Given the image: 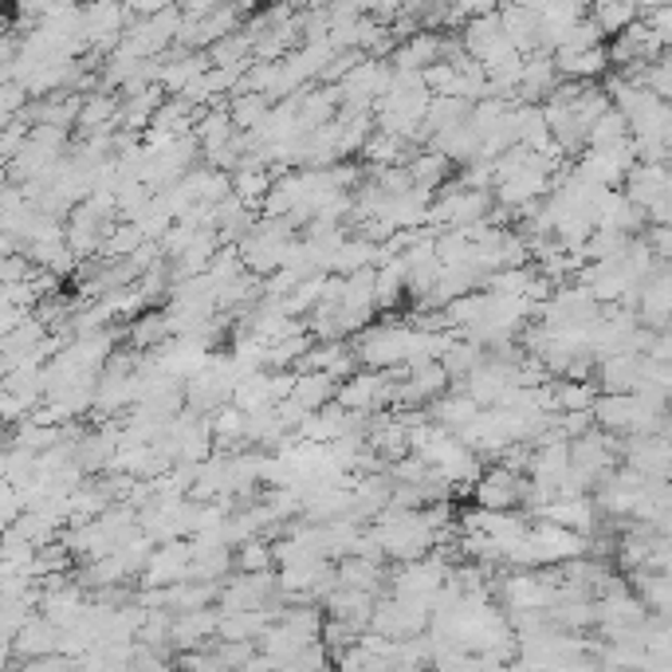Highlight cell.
Returning a JSON list of instances; mask_svg holds the SVG:
<instances>
[{
	"mask_svg": "<svg viewBox=\"0 0 672 672\" xmlns=\"http://www.w3.org/2000/svg\"><path fill=\"white\" fill-rule=\"evenodd\" d=\"M589 21L606 31V40H613V36H621L625 28L642 21V9L637 4H598V9H589Z\"/></svg>",
	"mask_w": 672,
	"mask_h": 672,
	"instance_id": "obj_1",
	"label": "cell"
},
{
	"mask_svg": "<svg viewBox=\"0 0 672 672\" xmlns=\"http://www.w3.org/2000/svg\"><path fill=\"white\" fill-rule=\"evenodd\" d=\"M240 562H244V567H249V570H268L271 555H268V547H244Z\"/></svg>",
	"mask_w": 672,
	"mask_h": 672,
	"instance_id": "obj_2",
	"label": "cell"
}]
</instances>
